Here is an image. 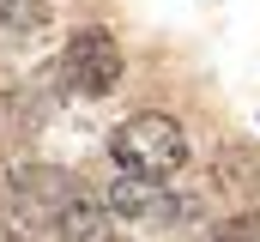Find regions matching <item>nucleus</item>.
I'll list each match as a JSON object with an SVG mask.
<instances>
[{"label":"nucleus","mask_w":260,"mask_h":242,"mask_svg":"<svg viewBox=\"0 0 260 242\" xmlns=\"http://www.w3.org/2000/svg\"><path fill=\"white\" fill-rule=\"evenodd\" d=\"M109 152H115V164H121V170L164 182L170 170H182V164H188V133H182L170 115L145 109V115H127L115 133H109Z\"/></svg>","instance_id":"1"},{"label":"nucleus","mask_w":260,"mask_h":242,"mask_svg":"<svg viewBox=\"0 0 260 242\" xmlns=\"http://www.w3.org/2000/svg\"><path fill=\"white\" fill-rule=\"evenodd\" d=\"M12 200L24 206V212H37V218H49V224H61L67 212L79 206V200H91L79 176H67L55 164H24V170H12Z\"/></svg>","instance_id":"2"},{"label":"nucleus","mask_w":260,"mask_h":242,"mask_svg":"<svg viewBox=\"0 0 260 242\" xmlns=\"http://www.w3.org/2000/svg\"><path fill=\"white\" fill-rule=\"evenodd\" d=\"M67 79L85 91V97H103L115 79H121V49L109 31H73L67 43Z\"/></svg>","instance_id":"3"},{"label":"nucleus","mask_w":260,"mask_h":242,"mask_svg":"<svg viewBox=\"0 0 260 242\" xmlns=\"http://www.w3.org/2000/svg\"><path fill=\"white\" fill-rule=\"evenodd\" d=\"M109 206H115L121 218H139V224H164V218L182 212L176 194L157 188V176H121V182H109Z\"/></svg>","instance_id":"4"},{"label":"nucleus","mask_w":260,"mask_h":242,"mask_svg":"<svg viewBox=\"0 0 260 242\" xmlns=\"http://www.w3.org/2000/svg\"><path fill=\"white\" fill-rule=\"evenodd\" d=\"M55 230H61V242H121L115 236V206H109V200H79Z\"/></svg>","instance_id":"5"},{"label":"nucleus","mask_w":260,"mask_h":242,"mask_svg":"<svg viewBox=\"0 0 260 242\" xmlns=\"http://www.w3.org/2000/svg\"><path fill=\"white\" fill-rule=\"evenodd\" d=\"M212 242H260V212H236V218H224Z\"/></svg>","instance_id":"6"},{"label":"nucleus","mask_w":260,"mask_h":242,"mask_svg":"<svg viewBox=\"0 0 260 242\" xmlns=\"http://www.w3.org/2000/svg\"><path fill=\"white\" fill-rule=\"evenodd\" d=\"M37 18V0H0V31H30Z\"/></svg>","instance_id":"7"},{"label":"nucleus","mask_w":260,"mask_h":242,"mask_svg":"<svg viewBox=\"0 0 260 242\" xmlns=\"http://www.w3.org/2000/svg\"><path fill=\"white\" fill-rule=\"evenodd\" d=\"M0 242H30V236H24V230H0Z\"/></svg>","instance_id":"8"}]
</instances>
